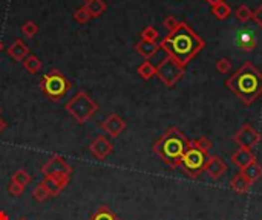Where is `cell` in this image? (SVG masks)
<instances>
[{"mask_svg": "<svg viewBox=\"0 0 262 220\" xmlns=\"http://www.w3.org/2000/svg\"><path fill=\"white\" fill-rule=\"evenodd\" d=\"M0 113H2V109H0Z\"/></svg>", "mask_w": 262, "mask_h": 220, "instance_id": "41", "label": "cell"}, {"mask_svg": "<svg viewBox=\"0 0 262 220\" xmlns=\"http://www.w3.org/2000/svg\"><path fill=\"white\" fill-rule=\"evenodd\" d=\"M206 42L201 38L186 22H179L178 28L169 32L159 42V49H163L166 55L186 68L192 60L204 49Z\"/></svg>", "mask_w": 262, "mask_h": 220, "instance_id": "1", "label": "cell"}, {"mask_svg": "<svg viewBox=\"0 0 262 220\" xmlns=\"http://www.w3.org/2000/svg\"><path fill=\"white\" fill-rule=\"evenodd\" d=\"M0 220H9V217L5 211H0Z\"/></svg>", "mask_w": 262, "mask_h": 220, "instance_id": "38", "label": "cell"}, {"mask_svg": "<svg viewBox=\"0 0 262 220\" xmlns=\"http://www.w3.org/2000/svg\"><path fill=\"white\" fill-rule=\"evenodd\" d=\"M65 109L78 124H85L97 113L98 104L86 92L80 90L66 103Z\"/></svg>", "mask_w": 262, "mask_h": 220, "instance_id": "5", "label": "cell"}, {"mask_svg": "<svg viewBox=\"0 0 262 220\" xmlns=\"http://www.w3.org/2000/svg\"><path fill=\"white\" fill-rule=\"evenodd\" d=\"M206 2H207L210 6H215V5H218V3H221V2H224V0H206Z\"/></svg>", "mask_w": 262, "mask_h": 220, "instance_id": "37", "label": "cell"}, {"mask_svg": "<svg viewBox=\"0 0 262 220\" xmlns=\"http://www.w3.org/2000/svg\"><path fill=\"white\" fill-rule=\"evenodd\" d=\"M209 151H204L198 147H195L190 141V147L187 148V151L184 153L183 159H181L179 168L183 170V173L190 177V179H196L201 173L204 171V165L209 159Z\"/></svg>", "mask_w": 262, "mask_h": 220, "instance_id": "6", "label": "cell"}, {"mask_svg": "<svg viewBox=\"0 0 262 220\" xmlns=\"http://www.w3.org/2000/svg\"><path fill=\"white\" fill-rule=\"evenodd\" d=\"M6 52L12 60H15V62H23V60L29 55V48L22 42V40L17 38L15 42L6 49Z\"/></svg>", "mask_w": 262, "mask_h": 220, "instance_id": "16", "label": "cell"}, {"mask_svg": "<svg viewBox=\"0 0 262 220\" xmlns=\"http://www.w3.org/2000/svg\"><path fill=\"white\" fill-rule=\"evenodd\" d=\"M226 86L241 103L252 106L262 95V72L252 62H246L227 79Z\"/></svg>", "mask_w": 262, "mask_h": 220, "instance_id": "2", "label": "cell"}, {"mask_svg": "<svg viewBox=\"0 0 262 220\" xmlns=\"http://www.w3.org/2000/svg\"><path fill=\"white\" fill-rule=\"evenodd\" d=\"M32 197H34V201H37V202H45L48 197H51L49 196V193H48V190L45 188V185L40 182L34 190H32Z\"/></svg>", "mask_w": 262, "mask_h": 220, "instance_id": "27", "label": "cell"}, {"mask_svg": "<svg viewBox=\"0 0 262 220\" xmlns=\"http://www.w3.org/2000/svg\"><path fill=\"white\" fill-rule=\"evenodd\" d=\"M256 37L255 32L252 31H241L238 34V46L241 48V51H244L246 54H252L256 49Z\"/></svg>", "mask_w": 262, "mask_h": 220, "instance_id": "15", "label": "cell"}, {"mask_svg": "<svg viewBox=\"0 0 262 220\" xmlns=\"http://www.w3.org/2000/svg\"><path fill=\"white\" fill-rule=\"evenodd\" d=\"M156 76L164 86L173 87L179 79L184 76V68L181 66L176 60L166 55V58L161 60L159 65L156 66Z\"/></svg>", "mask_w": 262, "mask_h": 220, "instance_id": "7", "label": "cell"}, {"mask_svg": "<svg viewBox=\"0 0 262 220\" xmlns=\"http://www.w3.org/2000/svg\"><path fill=\"white\" fill-rule=\"evenodd\" d=\"M102 129L108 135H111L112 138H118L126 130V121L122 116H118L117 113H112L102 123Z\"/></svg>", "mask_w": 262, "mask_h": 220, "instance_id": "12", "label": "cell"}, {"mask_svg": "<svg viewBox=\"0 0 262 220\" xmlns=\"http://www.w3.org/2000/svg\"><path fill=\"white\" fill-rule=\"evenodd\" d=\"M192 144H193L195 147L201 148V150H204V151H209V150L212 148V143H210V139H207L206 136H203V138H198V139H193Z\"/></svg>", "mask_w": 262, "mask_h": 220, "instance_id": "32", "label": "cell"}, {"mask_svg": "<svg viewBox=\"0 0 262 220\" xmlns=\"http://www.w3.org/2000/svg\"><path fill=\"white\" fill-rule=\"evenodd\" d=\"M135 51L141 57H144L146 60H149L159 51V45L156 42H146V40H139V42L135 45Z\"/></svg>", "mask_w": 262, "mask_h": 220, "instance_id": "18", "label": "cell"}, {"mask_svg": "<svg viewBox=\"0 0 262 220\" xmlns=\"http://www.w3.org/2000/svg\"><path fill=\"white\" fill-rule=\"evenodd\" d=\"M227 170H229V167L224 162V159L219 157V156H212V154L209 156L207 162L204 165V173H207V176L212 179L223 177L227 173Z\"/></svg>", "mask_w": 262, "mask_h": 220, "instance_id": "11", "label": "cell"}, {"mask_svg": "<svg viewBox=\"0 0 262 220\" xmlns=\"http://www.w3.org/2000/svg\"><path fill=\"white\" fill-rule=\"evenodd\" d=\"M89 220H118V217L108 207H100Z\"/></svg>", "mask_w": 262, "mask_h": 220, "instance_id": "25", "label": "cell"}, {"mask_svg": "<svg viewBox=\"0 0 262 220\" xmlns=\"http://www.w3.org/2000/svg\"><path fill=\"white\" fill-rule=\"evenodd\" d=\"M18 220H28V219H18Z\"/></svg>", "mask_w": 262, "mask_h": 220, "instance_id": "40", "label": "cell"}, {"mask_svg": "<svg viewBox=\"0 0 262 220\" xmlns=\"http://www.w3.org/2000/svg\"><path fill=\"white\" fill-rule=\"evenodd\" d=\"M158 37H159V34L153 26H147L141 31V40H146V42H156Z\"/></svg>", "mask_w": 262, "mask_h": 220, "instance_id": "30", "label": "cell"}, {"mask_svg": "<svg viewBox=\"0 0 262 220\" xmlns=\"http://www.w3.org/2000/svg\"><path fill=\"white\" fill-rule=\"evenodd\" d=\"M235 17H236V20L239 23H247L249 20L253 17V11L247 5H239L235 9Z\"/></svg>", "mask_w": 262, "mask_h": 220, "instance_id": "24", "label": "cell"}, {"mask_svg": "<svg viewBox=\"0 0 262 220\" xmlns=\"http://www.w3.org/2000/svg\"><path fill=\"white\" fill-rule=\"evenodd\" d=\"M43 176H71L72 168L60 154H52L48 161L42 165Z\"/></svg>", "mask_w": 262, "mask_h": 220, "instance_id": "9", "label": "cell"}, {"mask_svg": "<svg viewBox=\"0 0 262 220\" xmlns=\"http://www.w3.org/2000/svg\"><path fill=\"white\" fill-rule=\"evenodd\" d=\"M233 143L239 148H246V150H253L259 143H261V135L259 132L250 126L244 124L235 135H233Z\"/></svg>", "mask_w": 262, "mask_h": 220, "instance_id": "8", "label": "cell"}, {"mask_svg": "<svg viewBox=\"0 0 262 220\" xmlns=\"http://www.w3.org/2000/svg\"><path fill=\"white\" fill-rule=\"evenodd\" d=\"M2 51H3V42L0 40V52H2Z\"/></svg>", "mask_w": 262, "mask_h": 220, "instance_id": "39", "label": "cell"}, {"mask_svg": "<svg viewBox=\"0 0 262 220\" xmlns=\"http://www.w3.org/2000/svg\"><path fill=\"white\" fill-rule=\"evenodd\" d=\"M23 68H25V71H28L29 73H37V72L42 71L43 63L40 62V58H38L37 55H31V54H29V55L23 60Z\"/></svg>", "mask_w": 262, "mask_h": 220, "instance_id": "21", "label": "cell"}, {"mask_svg": "<svg viewBox=\"0 0 262 220\" xmlns=\"http://www.w3.org/2000/svg\"><path fill=\"white\" fill-rule=\"evenodd\" d=\"M212 14H213L218 20H226V18H229V15L232 14V8H230L226 2H221V3L212 6Z\"/></svg>", "mask_w": 262, "mask_h": 220, "instance_id": "23", "label": "cell"}, {"mask_svg": "<svg viewBox=\"0 0 262 220\" xmlns=\"http://www.w3.org/2000/svg\"><path fill=\"white\" fill-rule=\"evenodd\" d=\"M31 174L26 171V170H23V168H20V170H17L14 174H12V177H11V181L12 182H15V184H18V185H22V187H26L29 182H31Z\"/></svg>", "mask_w": 262, "mask_h": 220, "instance_id": "26", "label": "cell"}, {"mask_svg": "<svg viewBox=\"0 0 262 220\" xmlns=\"http://www.w3.org/2000/svg\"><path fill=\"white\" fill-rule=\"evenodd\" d=\"M22 32L26 38H32L38 32V26L35 22H32V20H28V22L22 25Z\"/></svg>", "mask_w": 262, "mask_h": 220, "instance_id": "28", "label": "cell"}, {"mask_svg": "<svg viewBox=\"0 0 262 220\" xmlns=\"http://www.w3.org/2000/svg\"><path fill=\"white\" fill-rule=\"evenodd\" d=\"M6 127H8V124H6V121H3L2 118H0V135H2L5 130H6Z\"/></svg>", "mask_w": 262, "mask_h": 220, "instance_id": "36", "label": "cell"}, {"mask_svg": "<svg viewBox=\"0 0 262 220\" xmlns=\"http://www.w3.org/2000/svg\"><path fill=\"white\" fill-rule=\"evenodd\" d=\"M190 147V139L178 127H170L153 144V153L170 168H179L181 159Z\"/></svg>", "mask_w": 262, "mask_h": 220, "instance_id": "3", "label": "cell"}, {"mask_svg": "<svg viewBox=\"0 0 262 220\" xmlns=\"http://www.w3.org/2000/svg\"><path fill=\"white\" fill-rule=\"evenodd\" d=\"M38 87L49 101L58 103L69 93V90L72 89V83L65 76V73H62V71L52 69L42 76Z\"/></svg>", "mask_w": 262, "mask_h": 220, "instance_id": "4", "label": "cell"}, {"mask_svg": "<svg viewBox=\"0 0 262 220\" xmlns=\"http://www.w3.org/2000/svg\"><path fill=\"white\" fill-rule=\"evenodd\" d=\"M232 162L239 168L244 170L247 165H250L253 161H256V156L252 153V150H246V148H238L233 154H232Z\"/></svg>", "mask_w": 262, "mask_h": 220, "instance_id": "14", "label": "cell"}, {"mask_svg": "<svg viewBox=\"0 0 262 220\" xmlns=\"http://www.w3.org/2000/svg\"><path fill=\"white\" fill-rule=\"evenodd\" d=\"M178 25H179V22L176 20V17H173V15H167V17L163 20V26H164L169 32H172L173 29H176Z\"/></svg>", "mask_w": 262, "mask_h": 220, "instance_id": "33", "label": "cell"}, {"mask_svg": "<svg viewBox=\"0 0 262 220\" xmlns=\"http://www.w3.org/2000/svg\"><path fill=\"white\" fill-rule=\"evenodd\" d=\"M136 72H138V75L143 78V79H150V78H153V76H156V68L149 62V60H146V62H143L139 66H138V69H136Z\"/></svg>", "mask_w": 262, "mask_h": 220, "instance_id": "22", "label": "cell"}, {"mask_svg": "<svg viewBox=\"0 0 262 220\" xmlns=\"http://www.w3.org/2000/svg\"><path fill=\"white\" fill-rule=\"evenodd\" d=\"M252 185H253V184L244 176L243 171L236 173V174L232 177V181H230V188H232L235 193H238V194H246V193H249V190H250Z\"/></svg>", "mask_w": 262, "mask_h": 220, "instance_id": "17", "label": "cell"}, {"mask_svg": "<svg viewBox=\"0 0 262 220\" xmlns=\"http://www.w3.org/2000/svg\"><path fill=\"white\" fill-rule=\"evenodd\" d=\"M85 2H86V0H85Z\"/></svg>", "mask_w": 262, "mask_h": 220, "instance_id": "42", "label": "cell"}, {"mask_svg": "<svg viewBox=\"0 0 262 220\" xmlns=\"http://www.w3.org/2000/svg\"><path fill=\"white\" fill-rule=\"evenodd\" d=\"M23 191H25V187L18 185V184H15V182H12V181H11V184L8 185V193H9L11 196H14V197L22 196Z\"/></svg>", "mask_w": 262, "mask_h": 220, "instance_id": "34", "label": "cell"}, {"mask_svg": "<svg viewBox=\"0 0 262 220\" xmlns=\"http://www.w3.org/2000/svg\"><path fill=\"white\" fill-rule=\"evenodd\" d=\"M83 6L89 12L91 18H98L108 8L106 3H105V0H86Z\"/></svg>", "mask_w": 262, "mask_h": 220, "instance_id": "19", "label": "cell"}, {"mask_svg": "<svg viewBox=\"0 0 262 220\" xmlns=\"http://www.w3.org/2000/svg\"><path fill=\"white\" fill-rule=\"evenodd\" d=\"M89 151L92 153L94 157H97L98 161H105V159L114 151V144L109 141V139L103 135L97 136L95 139H92L89 144Z\"/></svg>", "mask_w": 262, "mask_h": 220, "instance_id": "10", "label": "cell"}, {"mask_svg": "<svg viewBox=\"0 0 262 220\" xmlns=\"http://www.w3.org/2000/svg\"><path fill=\"white\" fill-rule=\"evenodd\" d=\"M261 220H262V219H261Z\"/></svg>", "mask_w": 262, "mask_h": 220, "instance_id": "43", "label": "cell"}, {"mask_svg": "<svg viewBox=\"0 0 262 220\" xmlns=\"http://www.w3.org/2000/svg\"><path fill=\"white\" fill-rule=\"evenodd\" d=\"M215 68H216V71L219 72V73H229L230 71H232V62L229 58H219L218 62H216V65H215Z\"/></svg>", "mask_w": 262, "mask_h": 220, "instance_id": "31", "label": "cell"}, {"mask_svg": "<svg viewBox=\"0 0 262 220\" xmlns=\"http://www.w3.org/2000/svg\"><path fill=\"white\" fill-rule=\"evenodd\" d=\"M253 20H255V23L262 29V3L253 11V17H252Z\"/></svg>", "mask_w": 262, "mask_h": 220, "instance_id": "35", "label": "cell"}, {"mask_svg": "<svg viewBox=\"0 0 262 220\" xmlns=\"http://www.w3.org/2000/svg\"><path fill=\"white\" fill-rule=\"evenodd\" d=\"M74 20L77 23H80V25H86L89 20H91V15H89V12L86 11V8L85 6H82V8H78L75 12H74Z\"/></svg>", "mask_w": 262, "mask_h": 220, "instance_id": "29", "label": "cell"}, {"mask_svg": "<svg viewBox=\"0 0 262 220\" xmlns=\"http://www.w3.org/2000/svg\"><path fill=\"white\" fill-rule=\"evenodd\" d=\"M71 176H45L43 179V185L48 190L49 196H58L62 194V191L68 187Z\"/></svg>", "mask_w": 262, "mask_h": 220, "instance_id": "13", "label": "cell"}, {"mask_svg": "<svg viewBox=\"0 0 262 220\" xmlns=\"http://www.w3.org/2000/svg\"><path fill=\"white\" fill-rule=\"evenodd\" d=\"M241 171L244 173V176L249 179L252 184H255L256 181H259V179L262 177V167L258 161H253L250 165H247L244 170H241Z\"/></svg>", "mask_w": 262, "mask_h": 220, "instance_id": "20", "label": "cell"}]
</instances>
